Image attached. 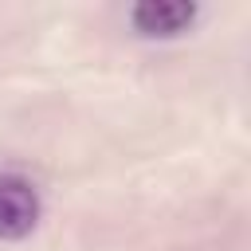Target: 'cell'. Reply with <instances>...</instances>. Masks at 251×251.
I'll use <instances>...</instances> for the list:
<instances>
[{
	"label": "cell",
	"instance_id": "obj_1",
	"mask_svg": "<svg viewBox=\"0 0 251 251\" xmlns=\"http://www.w3.org/2000/svg\"><path fill=\"white\" fill-rule=\"evenodd\" d=\"M200 4L196 0H141L129 8V27L137 39H180L196 27Z\"/></svg>",
	"mask_w": 251,
	"mask_h": 251
},
{
	"label": "cell",
	"instance_id": "obj_2",
	"mask_svg": "<svg viewBox=\"0 0 251 251\" xmlns=\"http://www.w3.org/2000/svg\"><path fill=\"white\" fill-rule=\"evenodd\" d=\"M39 216H43L39 188L20 173H4L0 176V243L27 239L39 227Z\"/></svg>",
	"mask_w": 251,
	"mask_h": 251
}]
</instances>
